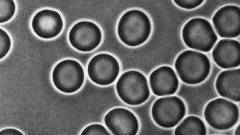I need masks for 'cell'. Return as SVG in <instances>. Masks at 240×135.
I'll return each mask as SVG.
<instances>
[{
  "label": "cell",
  "mask_w": 240,
  "mask_h": 135,
  "mask_svg": "<svg viewBox=\"0 0 240 135\" xmlns=\"http://www.w3.org/2000/svg\"><path fill=\"white\" fill-rule=\"evenodd\" d=\"M86 72L81 63L74 59L61 60L54 66L51 73L53 83L59 91L71 94L83 86Z\"/></svg>",
  "instance_id": "cell-3"
},
{
  "label": "cell",
  "mask_w": 240,
  "mask_h": 135,
  "mask_svg": "<svg viewBox=\"0 0 240 135\" xmlns=\"http://www.w3.org/2000/svg\"><path fill=\"white\" fill-rule=\"evenodd\" d=\"M206 133L203 122L199 118L194 116H188L184 119L176 128L175 135H202Z\"/></svg>",
  "instance_id": "cell-16"
},
{
  "label": "cell",
  "mask_w": 240,
  "mask_h": 135,
  "mask_svg": "<svg viewBox=\"0 0 240 135\" xmlns=\"http://www.w3.org/2000/svg\"><path fill=\"white\" fill-rule=\"evenodd\" d=\"M175 67L182 81L194 85L200 83L206 78L210 72L211 65L209 60L205 54L188 50L178 55Z\"/></svg>",
  "instance_id": "cell-2"
},
{
  "label": "cell",
  "mask_w": 240,
  "mask_h": 135,
  "mask_svg": "<svg viewBox=\"0 0 240 135\" xmlns=\"http://www.w3.org/2000/svg\"><path fill=\"white\" fill-rule=\"evenodd\" d=\"M151 112L154 120L158 125L169 128L175 127L183 118L186 108L180 98L171 96L157 100L152 106Z\"/></svg>",
  "instance_id": "cell-8"
},
{
  "label": "cell",
  "mask_w": 240,
  "mask_h": 135,
  "mask_svg": "<svg viewBox=\"0 0 240 135\" xmlns=\"http://www.w3.org/2000/svg\"><path fill=\"white\" fill-rule=\"evenodd\" d=\"M104 122L114 135H135L139 129V122L135 116L123 108H116L110 111L105 116Z\"/></svg>",
  "instance_id": "cell-10"
},
{
  "label": "cell",
  "mask_w": 240,
  "mask_h": 135,
  "mask_svg": "<svg viewBox=\"0 0 240 135\" xmlns=\"http://www.w3.org/2000/svg\"><path fill=\"white\" fill-rule=\"evenodd\" d=\"M240 42L232 39H222L216 45L212 52L214 62L224 69L236 68L240 64Z\"/></svg>",
  "instance_id": "cell-14"
},
{
  "label": "cell",
  "mask_w": 240,
  "mask_h": 135,
  "mask_svg": "<svg viewBox=\"0 0 240 135\" xmlns=\"http://www.w3.org/2000/svg\"><path fill=\"white\" fill-rule=\"evenodd\" d=\"M119 1H120V0H119ZM121 1V2H122V1ZM128 8H129V9H128V10H129V9H130V7H129V6H128Z\"/></svg>",
  "instance_id": "cell-23"
},
{
  "label": "cell",
  "mask_w": 240,
  "mask_h": 135,
  "mask_svg": "<svg viewBox=\"0 0 240 135\" xmlns=\"http://www.w3.org/2000/svg\"><path fill=\"white\" fill-rule=\"evenodd\" d=\"M240 124L237 126L236 128L235 132V135H240Z\"/></svg>",
  "instance_id": "cell-22"
},
{
  "label": "cell",
  "mask_w": 240,
  "mask_h": 135,
  "mask_svg": "<svg viewBox=\"0 0 240 135\" xmlns=\"http://www.w3.org/2000/svg\"><path fill=\"white\" fill-rule=\"evenodd\" d=\"M22 133L19 130L13 128H8L1 130L0 135H22Z\"/></svg>",
  "instance_id": "cell-21"
},
{
  "label": "cell",
  "mask_w": 240,
  "mask_h": 135,
  "mask_svg": "<svg viewBox=\"0 0 240 135\" xmlns=\"http://www.w3.org/2000/svg\"><path fill=\"white\" fill-rule=\"evenodd\" d=\"M82 135H110L106 129L102 125L93 124L86 127L81 133Z\"/></svg>",
  "instance_id": "cell-19"
},
{
  "label": "cell",
  "mask_w": 240,
  "mask_h": 135,
  "mask_svg": "<svg viewBox=\"0 0 240 135\" xmlns=\"http://www.w3.org/2000/svg\"><path fill=\"white\" fill-rule=\"evenodd\" d=\"M68 39L71 45L80 52H91L100 45L102 34L99 27L95 23L81 21L75 24L70 30Z\"/></svg>",
  "instance_id": "cell-9"
},
{
  "label": "cell",
  "mask_w": 240,
  "mask_h": 135,
  "mask_svg": "<svg viewBox=\"0 0 240 135\" xmlns=\"http://www.w3.org/2000/svg\"><path fill=\"white\" fill-rule=\"evenodd\" d=\"M149 81L152 92L158 96L174 94L179 85V80L174 71L171 67L166 66L154 71L150 75Z\"/></svg>",
  "instance_id": "cell-13"
},
{
  "label": "cell",
  "mask_w": 240,
  "mask_h": 135,
  "mask_svg": "<svg viewBox=\"0 0 240 135\" xmlns=\"http://www.w3.org/2000/svg\"><path fill=\"white\" fill-rule=\"evenodd\" d=\"M0 23L6 22L14 15L16 10L14 1L12 0H0Z\"/></svg>",
  "instance_id": "cell-17"
},
{
  "label": "cell",
  "mask_w": 240,
  "mask_h": 135,
  "mask_svg": "<svg viewBox=\"0 0 240 135\" xmlns=\"http://www.w3.org/2000/svg\"><path fill=\"white\" fill-rule=\"evenodd\" d=\"M32 27L34 33L42 38L55 37L62 31L63 26L62 18L55 11L44 9L37 12L34 17Z\"/></svg>",
  "instance_id": "cell-12"
},
{
  "label": "cell",
  "mask_w": 240,
  "mask_h": 135,
  "mask_svg": "<svg viewBox=\"0 0 240 135\" xmlns=\"http://www.w3.org/2000/svg\"><path fill=\"white\" fill-rule=\"evenodd\" d=\"M183 41L189 48L204 52L210 51L218 37L210 22L200 18L192 19L184 26Z\"/></svg>",
  "instance_id": "cell-5"
},
{
  "label": "cell",
  "mask_w": 240,
  "mask_h": 135,
  "mask_svg": "<svg viewBox=\"0 0 240 135\" xmlns=\"http://www.w3.org/2000/svg\"><path fill=\"white\" fill-rule=\"evenodd\" d=\"M116 88L121 99L130 105H138L143 103L150 94L146 78L142 73L134 70L122 73L116 82Z\"/></svg>",
  "instance_id": "cell-4"
},
{
  "label": "cell",
  "mask_w": 240,
  "mask_h": 135,
  "mask_svg": "<svg viewBox=\"0 0 240 135\" xmlns=\"http://www.w3.org/2000/svg\"><path fill=\"white\" fill-rule=\"evenodd\" d=\"M203 0H174L175 3L181 8L191 9L195 8L202 4Z\"/></svg>",
  "instance_id": "cell-20"
},
{
  "label": "cell",
  "mask_w": 240,
  "mask_h": 135,
  "mask_svg": "<svg viewBox=\"0 0 240 135\" xmlns=\"http://www.w3.org/2000/svg\"><path fill=\"white\" fill-rule=\"evenodd\" d=\"M220 95L233 101H240V68L228 70L221 72L216 83Z\"/></svg>",
  "instance_id": "cell-15"
},
{
  "label": "cell",
  "mask_w": 240,
  "mask_h": 135,
  "mask_svg": "<svg viewBox=\"0 0 240 135\" xmlns=\"http://www.w3.org/2000/svg\"><path fill=\"white\" fill-rule=\"evenodd\" d=\"M10 38L7 33L0 29V59L3 58L8 54L11 46Z\"/></svg>",
  "instance_id": "cell-18"
},
{
  "label": "cell",
  "mask_w": 240,
  "mask_h": 135,
  "mask_svg": "<svg viewBox=\"0 0 240 135\" xmlns=\"http://www.w3.org/2000/svg\"><path fill=\"white\" fill-rule=\"evenodd\" d=\"M239 111L234 103L222 98L209 102L204 112L205 119L208 124L217 130H224L234 126L238 121Z\"/></svg>",
  "instance_id": "cell-6"
},
{
  "label": "cell",
  "mask_w": 240,
  "mask_h": 135,
  "mask_svg": "<svg viewBox=\"0 0 240 135\" xmlns=\"http://www.w3.org/2000/svg\"><path fill=\"white\" fill-rule=\"evenodd\" d=\"M151 31L150 19L143 11L137 9L126 11L120 18L116 32L120 41L128 46L137 47L145 43Z\"/></svg>",
  "instance_id": "cell-1"
},
{
  "label": "cell",
  "mask_w": 240,
  "mask_h": 135,
  "mask_svg": "<svg viewBox=\"0 0 240 135\" xmlns=\"http://www.w3.org/2000/svg\"><path fill=\"white\" fill-rule=\"evenodd\" d=\"M120 64L114 56L106 52L97 54L90 59L86 73L90 80L101 86L110 85L116 79L120 72Z\"/></svg>",
  "instance_id": "cell-7"
},
{
  "label": "cell",
  "mask_w": 240,
  "mask_h": 135,
  "mask_svg": "<svg viewBox=\"0 0 240 135\" xmlns=\"http://www.w3.org/2000/svg\"><path fill=\"white\" fill-rule=\"evenodd\" d=\"M240 8L228 5L219 9L212 19L214 27L221 37L233 38L240 34Z\"/></svg>",
  "instance_id": "cell-11"
}]
</instances>
